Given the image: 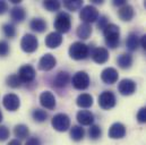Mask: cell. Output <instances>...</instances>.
<instances>
[{
    "label": "cell",
    "instance_id": "4316f807",
    "mask_svg": "<svg viewBox=\"0 0 146 145\" xmlns=\"http://www.w3.org/2000/svg\"><path fill=\"white\" fill-rule=\"evenodd\" d=\"M14 134L15 136L17 137V140H25L29 137L30 135V129L26 125H23V124H19V125H16L15 128H14Z\"/></svg>",
    "mask_w": 146,
    "mask_h": 145
},
{
    "label": "cell",
    "instance_id": "f35d334b",
    "mask_svg": "<svg viewBox=\"0 0 146 145\" xmlns=\"http://www.w3.org/2000/svg\"><path fill=\"white\" fill-rule=\"evenodd\" d=\"M25 145H41V140L36 136H32V137L27 138Z\"/></svg>",
    "mask_w": 146,
    "mask_h": 145
},
{
    "label": "cell",
    "instance_id": "f1b7e54d",
    "mask_svg": "<svg viewBox=\"0 0 146 145\" xmlns=\"http://www.w3.org/2000/svg\"><path fill=\"white\" fill-rule=\"evenodd\" d=\"M32 118L37 122H44L48 119V112L42 109H34L32 111Z\"/></svg>",
    "mask_w": 146,
    "mask_h": 145
},
{
    "label": "cell",
    "instance_id": "484cf974",
    "mask_svg": "<svg viewBox=\"0 0 146 145\" xmlns=\"http://www.w3.org/2000/svg\"><path fill=\"white\" fill-rule=\"evenodd\" d=\"M118 66L122 69H128L133 65V56L130 53H122L117 59Z\"/></svg>",
    "mask_w": 146,
    "mask_h": 145
},
{
    "label": "cell",
    "instance_id": "d6986e66",
    "mask_svg": "<svg viewBox=\"0 0 146 145\" xmlns=\"http://www.w3.org/2000/svg\"><path fill=\"white\" fill-rule=\"evenodd\" d=\"M118 15L120 17L121 21L123 22H130L134 17V8L133 6L126 3L121 7H119V10H118Z\"/></svg>",
    "mask_w": 146,
    "mask_h": 145
},
{
    "label": "cell",
    "instance_id": "ab89813d",
    "mask_svg": "<svg viewBox=\"0 0 146 145\" xmlns=\"http://www.w3.org/2000/svg\"><path fill=\"white\" fill-rule=\"evenodd\" d=\"M8 10V3L6 1H0V15H3Z\"/></svg>",
    "mask_w": 146,
    "mask_h": 145
},
{
    "label": "cell",
    "instance_id": "9a60e30c",
    "mask_svg": "<svg viewBox=\"0 0 146 145\" xmlns=\"http://www.w3.org/2000/svg\"><path fill=\"white\" fill-rule=\"evenodd\" d=\"M126 135V127L121 122H114L109 128V137L112 140H120Z\"/></svg>",
    "mask_w": 146,
    "mask_h": 145
},
{
    "label": "cell",
    "instance_id": "ac0fdd59",
    "mask_svg": "<svg viewBox=\"0 0 146 145\" xmlns=\"http://www.w3.org/2000/svg\"><path fill=\"white\" fill-rule=\"evenodd\" d=\"M62 43V35L58 32H51L45 36V45L50 49H56Z\"/></svg>",
    "mask_w": 146,
    "mask_h": 145
},
{
    "label": "cell",
    "instance_id": "7c38bea8",
    "mask_svg": "<svg viewBox=\"0 0 146 145\" xmlns=\"http://www.w3.org/2000/svg\"><path fill=\"white\" fill-rule=\"evenodd\" d=\"M2 104H3L5 108L7 110H9V111H16L21 106V100L16 94L9 93V94H6L3 96Z\"/></svg>",
    "mask_w": 146,
    "mask_h": 145
},
{
    "label": "cell",
    "instance_id": "5bb4252c",
    "mask_svg": "<svg viewBox=\"0 0 146 145\" xmlns=\"http://www.w3.org/2000/svg\"><path fill=\"white\" fill-rule=\"evenodd\" d=\"M92 59L96 63V64H106L109 59V51L107 48L103 47H99L95 48L94 51L92 52Z\"/></svg>",
    "mask_w": 146,
    "mask_h": 145
},
{
    "label": "cell",
    "instance_id": "cb8c5ba5",
    "mask_svg": "<svg viewBox=\"0 0 146 145\" xmlns=\"http://www.w3.org/2000/svg\"><path fill=\"white\" fill-rule=\"evenodd\" d=\"M76 34L82 40L88 39L91 36V34H92V26H91V24L82 23L80 25H78V27L76 30Z\"/></svg>",
    "mask_w": 146,
    "mask_h": 145
},
{
    "label": "cell",
    "instance_id": "7402d4cb",
    "mask_svg": "<svg viewBox=\"0 0 146 145\" xmlns=\"http://www.w3.org/2000/svg\"><path fill=\"white\" fill-rule=\"evenodd\" d=\"M76 104L79 108H90L93 104V96L87 93H82L77 96Z\"/></svg>",
    "mask_w": 146,
    "mask_h": 145
},
{
    "label": "cell",
    "instance_id": "60d3db41",
    "mask_svg": "<svg viewBox=\"0 0 146 145\" xmlns=\"http://www.w3.org/2000/svg\"><path fill=\"white\" fill-rule=\"evenodd\" d=\"M141 45L143 47L144 50H146V34L141 37Z\"/></svg>",
    "mask_w": 146,
    "mask_h": 145
},
{
    "label": "cell",
    "instance_id": "4fadbf2b",
    "mask_svg": "<svg viewBox=\"0 0 146 145\" xmlns=\"http://www.w3.org/2000/svg\"><path fill=\"white\" fill-rule=\"evenodd\" d=\"M40 103L43 108L48 109V110H52L56 107V98L51 92L44 91L40 94Z\"/></svg>",
    "mask_w": 146,
    "mask_h": 145
},
{
    "label": "cell",
    "instance_id": "7a4b0ae2",
    "mask_svg": "<svg viewBox=\"0 0 146 145\" xmlns=\"http://www.w3.org/2000/svg\"><path fill=\"white\" fill-rule=\"evenodd\" d=\"M54 29L57 30L58 33H68L69 30L72 29V18L69 16V14L61 11L59 13L56 18H54V23H53Z\"/></svg>",
    "mask_w": 146,
    "mask_h": 145
},
{
    "label": "cell",
    "instance_id": "e0dca14e",
    "mask_svg": "<svg viewBox=\"0 0 146 145\" xmlns=\"http://www.w3.org/2000/svg\"><path fill=\"white\" fill-rule=\"evenodd\" d=\"M119 77V74L117 72L115 68L112 67H108L106 69H103L101 72V79L106 83V84H114L117 83Z\"/></svg>",
    "mask_w": 146,
    "mask_h": 145
},
{
    "label": "cell",
    "instance_id": "d590c367",
    "mask_svg": "<svg viewBox=\"0 0 146 145\" xmlns=\"http://www.w3.org/2000/svg\"><path fill=\"white\" fill-rule=\"evenodd\" d=\"M96 22H98V29L102 31L109 25V18L107 16H100Z\"/></svg>",
    "mask_w": 146,
    "mask_h": 145
},
{
    "label": "cell",
    "instance_id": "52a82bcc",
    "mask_svg": "<svg viewBox=\"0 0 146 145\" xmlns=\"http://www.w3.org/2000/svg\"><path fill=\"white\" fill-rule=\"evenodd\" d=\"M72 84L76 90L83 91L90 86V76L85 72H77L73 76Z\"/></svg>",
    "mask_w": 146,
    "mask_h": 145
},
{
    "label": "cell",
    "instance_id": "836d02e7",
    "mask_svg": "<svg viewBox=\"0 0 146 145\" xmlns=\"http://www.w3.org/2000/svg\"><path fill=\"white\" fill-rule=\"evenodd\" d=\"M43 6L49 11H57L60 9L61 3H60V1H57V0H46L43 2Z\"/></svg>",
    "mask_w": 146,
    "mask_h": 145
},
{
    "label": "cell",
    "instance_id": "83f0119b",
    "mask_svg": "<svg viewBox=\"0 0 146 145\" xmlns=\"http://www.w3.org/2000/svg\"><path fill=\"white\" fill-rule=\"evenodd\" d=\"M85 136V130L82 128V126H73L70 128V137L75 142H79L84 138Z\"/></svg>",
    "mask_w": 146,
    "mask_h": 145
},
{
    "label": "cell",
    "instance_id": "8fae6325",
    "mask_svg": "<svg viewBox=\"0 0 146 145\" xmlns=\"http://www.w3.org/2000/svg\"><path fill=\"white\" fill-rule=\"evenodd\" d=\"M57 65V59L51 53H45L42 56V58L38 61V68L43 72H49L53 69Z\"/></svg>",
    "mask_w": 146,
    "mask_h": 145
},
{
    "label": "cell",
    "instance_id": "30bf717a",
    "mask_svg": "<svg viewBox=\"0 0 146 145\" xmlns=\"http://www.w3.org/2000/svg\"><path fill=\"white\" fill-rule=\"evenodd\" d=\"M118 91L120 92L121 95H125V96L131 95L136 91V83L133 79L125 78L120 80V83L118 84Z\"/></svg>",
    "mask_w": 146,
    "mask_h": 145
},
{
    "label": "cell",
    "instance_id": "7bdbcfd3",
    "mask_svg": "<svg viewBox=\"0 0 146 145\" xmlns=\"http://www.w3.org/2000/svg\"><path fill=\"white\" fill-rule=\"evenodd\" d=\"M7 145H22V143L18 140H11Z\"/></svg>",
    "mask_w": 146,
    "mask_h": 145
},
{
    "label": "cell",
    "instance_id": "ffe728a7",
    "mask_svg": "<svg viewBox=\"0 0 146 145\" xmlns=\"http://www.w3.org/2000/svg\"><path fill=\"white\" fill-rule=\"evenodd\" d=\"M69 74L67 72H59L56 76H54V79H53V85L58 88H62V87H66L67 84L69 83Z\"/></svg>",
    "mask_w": 146,
    "mask_h": 145
},
{
    "label": "cell",
    "instance_id": "8992f818",
    "mask_svg": "<svg viewBox=\"0 0 146 145\" xmlns=\"http://www.w3.org/2000/svg\"><path fill=\"white\" fill-rule=\"evenodd\" d=\"M38 47V41H37L36 36L33 35V34H25V35L22 37V41H21V48L24 52H27V53H32L34 52Z\"/></svg>",
    "mask_w": 146,
    "mask_h": 145
},
{
    "label": "cell",
    "instance_id": "74e56055",
    "mask_svg": "<svg viewBox=\"0 0 146 145\" xmlns=\"http://www.w3.org/2000/svg\"><path fill=\"white\" fill-rule=\"evenodd\" d=\"M8 137H9V129L6 126L0 125V142L6 141Z\"/></svg>",
    "mask_w": 146,
    "mask_h": 145
},
{
    "label": "cell",
    "instance_id": "3957f363",
    "mask_svg": "<svg viewBox=\"0 0 146 145\" xmlns=\"http://www.w3.org/2000/svg\"><path fill=\"white\" fill-rule=\"evenodd\" d=\"M90 55V48L85 43L77 41L74 42L73 44L69 47V56L75 60H83L86 59Z\"/></svg>",
    "mask_w": 146,
    "mask_h": 145
},
{
    "label": "cell",
    "instance_id": "2e32d148",
    "mask_svg": "<svg viewBox=\"0 0 146 145\" xmlns=\"http://www.w3.org/2000/svg\"><path fill=\"white\" fill-rule=\"evenodd\" d=\"M76 119L83 126H92L94 122V114L90 110H80L77 112Z\"/></svg>",
    "mask_w": 146,
    "mask_h": 145
},
{
    "label": "cell",
    "instance_id": "1f68e13d",
    "mask_svg": "<svg viewBox=\"0 0 146 145\" xmlns=\"http://www.w3.org/2000/svg\"><path fill=\"white\" fill-rule=\"evenodd\" d=\"M101 135H102V129H101L100 126H98V125H92V126L90 127V129H88V136H90L91 140L96 141V140H99V138L101 137Z\"/></svg>",
    "mask_w": 146,
    "mask_h": 145
},
{
    "label": "cell",
    "instance_id": "e575fe53",
    "mask_svg": "<svg viewBox=\"0 0 146 145\" xmlns=\"http://www.w3.org/2000/svg\"><path fill=\"white\" fill-rule=\"evenodd\" d=\"M9 53V44L5 40H0V57H6Z\"/></svg>",
    "mask_w": 146,
    "mask_h": 145
},
{
    "label": "cell",
    "instance_id": "277c9868",
    "mask_svg": "<svg viewBox=\"0 0 146 145\" xmlns=\"http://www.w3.org/2000/svg\"><path fill=\"white\" fill-rule=\"evenodd\" d=\"M79 17L84 23L91 24V23H94L99 19L100 14H99V10L94 6L88 5V6H85L82 8V10L79 13Z\"/></svg>",
    "mask_w": 146,
    "mask_h": 145
},
{
    "label": "cell",
    "instance_id": "4dcf8cb0",
    "mask_svg": "<svg viewBox=\"0 0 146 145\" xmlns=\"http://www.w3.org/2000/svg\"><path fill=\"white\" fill-rule=\"evenodd\" d=\"M6 83H7L8 86H10L13 88H17L22 85V80H21V78L18 77L17 74H13V75L8 76L7 79H6Z\"/></svg>",
    "mask_w": 146,
    "mask_h": 145
},
{
    "label": "cell",
    "instance_id": "b9f144b4",
    "mask_svg": "<svg viewBox=\"0 0 146 145\" xmlns=\"http://www.w3.org/2000/svg\"><path fill=\"white\" fill-rule=\"evenodd\" d=\"M113 5L114 6H118V7H121V6H123V5H126V1L125 0H119V1H113Z\"/></svg>",
    "mask_w": 146,
    "mask_h": 145
},
{
    "label": "cell",
    "instance_id": "d4e9b609",
    "mask_svg": "<svg viewBox=\"0 0 146 145\" xmlns=\"http://www.w3.org/2000/svg\"><path fill=\"white\" fill-rule=\"evenodd\" d=\"M139 44H141V39L136 33H130L128 35L127 40H126V45L129 51H136L138 49Z\"/></svg>",
    "mask_w": 146,
    "mask_h": 145
},
{
    "label": "cell",
    "instance_id": "f6af8a7d",
    "mask_svg": "<svg viewBox=\"0 0 146 145\" xmlns=\"http://www.w3.org/2000/svg\"><path fill=\"white\" fill-rule=\"evenodd\" d=\"M144 6H145V8H146V1L144 2Z\"/></svg>",
    "mask_w": 146,
    "mask_h": 145
},
{
    "label": "cell",
    "instance_id": "d6a6232c",
    "mask_svg": "<svg viewBox=\"0 0 146 145\" xmlns=\"http://www.w3.org/2000/svg\"><path fill=\"white\" fill-rule=\"evenodd\" d=\"M2 32L6 37L8 39H13L14 36L16 35V29L11 23H7L2 25Z\"/></svg>",
    "mask_w": 146,
    "mask_h": 145
},
{
    "label": "cell",
    "instance_id": "9c48e42d",
    "mask_svg": "<svg viewBox=\"0 0 146 145\" xmlns=\"http://www.w3.org/2000/svg\"><path fill=\"white\" fill-rule=\"evenodd\" d=\"M115 95L111 92V91H104L100 94L99 96V104L100 107L104 110H109L112 109L115 106Z\"/></svg>",
    "mask_w": 146,
    "mask_h": 145
},
{
    "label": "cell",
    "instance_id": "ba28073f",
    "mask_svg": "<svg viewBox=\"0 0 146 145\" xmlns=\"http://www.w3.org/2000/svg\"><path fill=\"white\" fill-rule=\"evenodd\" d=\"M18 77L21 78L22 83H31L35 79L36 72L34 69L33 66L31 65H23L19 69H18Z\"/></svg>",
    "mask_w": 146,
    "mask_h": 145
},
{
    "label": "cell",
    "instance_id": "ee69618b",
    "mask_svg": "<svg viewBox=\"0 0 146 145\" xmlns=\"http://www.w3.org/2000/svg\"><path fill=\"white\" fill-rule=\"evenodd\" d=\"M2 121V113H1V111H0V122Z\"/></svg>",
    "mask_w": 146,
    "mask_h": 145
},
{
    "label": "cell",
    "instance_id": "44dd1931",
    "mask_svg": "<svg viewBox=\"0 0 146 145\" xmlns=\"http://www.w3.org/2000/svg\"><path fill=\"white\" fill-rule=\"evenodd\" d=\"M26 17V11L23 7L19 6H15L11 8L10 10V18L13 19V22L15 23H22Z\"/></svg>",
    "mask_w": 146,
    "mask_h": 145
},
{
    "label": "cell",
    "instance_id": "6da1fadb",
    "mask_svg": "<svg viewBox=\"0 0 146 145\" xmlns=\"http://www.w3.org/2000/svg\"><path fill=\"white\" fill-rule=\"evenodd\" d=\"M103 35L107 45L111 49H115L120 43V29L115 24H109L103 30Z\"/></svg>",
    "mask_w": 146,
    "mask_h": 145
},
{
    "label": "cell",
    "instance_id": "8d00e7d4",
    "mask_svg": "<svg viewBox=\"0 0 146 145\" xmlns=\"http://www.w3.org/2000/svg\"><path fill=\"white\" fill-rule=\"evenodd\" d=\"M137 120L141 124H146V107H143L137 112Z\"/></svg>",
    "mask_w": 146,
    "mask_h": 145
},
{
    "label": "cell",
    "instance_id": "f546056e",
    "mask_svg": "<svg viewBox=\"0 0 146 145\" xmlns=\"http://www.w3.org/2000/svg\"><path fill=\"white\" fill-rule=\"evenodd\" d=\"M64 6L70 11H76L82 8L83 1L82 0H66L64 1Z\"/></svg>",
    "mask_w": 146,
    "mask_h": 145
},
{
    "label": "cell",
    "instance_id": "603a6c76",
    "mask_svg": "<svg viewBox=\"0 0 146 145\" xmlns=\"http://www.w3.org/2000/svg\"><path fill=\"white\" fill-rule=\"evenodd\" d=\"M46 22L43 18H33L30 22V29L37 33H43L46 30Z\"/></svg>",
    "mask_w": 146,
    "mask_h": 145
},
{
    "label": "cell",
    "instance_id": "5b68a950",
    "mask_svg": "<svg viewBox=\"0 0 146 145\" xmlns=\"http://www.w3.org/2000/svg\"><path fill=\"white\" fill-rule=\"evenodd\" d=\"M51 125L57 132H66L70 128V119L66 113H57L52 118Z\"/></svg>",
    "mask_w": 146,
    "mask_h": 145
}]
</instances>
